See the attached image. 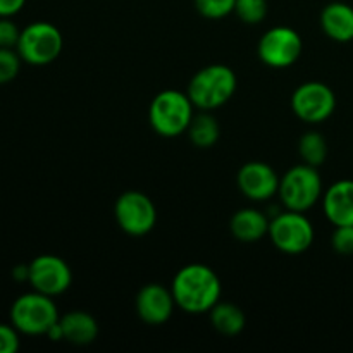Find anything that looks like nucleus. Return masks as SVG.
Wrapping results in <instances>:
<instances>
[{
    "mask_svg": "<svg viewBox=\"0 0 353 353\" xmlns=\"http://www.w3.org/2000/svg\"><path fill=\"white\" fill-rule=\"evenodd\" d=\"M176 305L188 314L210 312L219 302L221 279L209 265L190 264L179 269L171 286Z\"/></svg>",
    "mask_w": 353,
    "mask_h": 353,
    "instance_id": "nucleus-1",
    "label": "nucleus"
},
{
    "mask_svg": "<svg viewBox=\"0 0 353 353\" xmlns=\"http://www.w3.org/2000/svg\"><path fill=\"white\" fill-rule=\"evenodd\" d=\"M238 79L231 68L210 64L200 69L188 85V97L193 105L202 110H214L230 102L236 92Z\"/></svg>",
    "mask_w": 353,
    "mask_h": 353,
    "instance_id": "nucleus-2",
    "label": "nucleus"
},
{
    "mask_svg": "<svg viewBox=\"0 0 353 353\" xmlns=\"http://www.w3.org/2000/svg\"><path fill=\"white\" fill-rule=\"evenodd\" d=\"M148 119L157 134L174 138L188 131L193 119V102L188 93L178 90H164L154 97L148 110Z\"/></svg>",
    "mask_w": 353,
    "mask_h": 353,
    "instance_id": "nucleus-3",
    "label": "nucleus"
},
{
    "mask_svg": "<svg viewBox=\"0 0 353 353\" xmlns=\"http://www.w3.org/2000/svg\"><path fill=\"white\" fill-rule=\"evenodd\" d=\"M57 321V305L52 296L34 292V290L31 293L17 296L10 307V324L19 333L30 334V336L47 334Z\"/></svg>",
    "mask_w": 353,
    "mask_h": 353,
    "instance_id": "nucleus-4",
    "label": "nucleus"
},
{
    "mask_svg": "<svg viewBox=\"0 0 353 353\" xmlns=\"http://www.w3.org/2000/svg\"><path fill=\"white\" fill-rule=\"evenodd\" d=\"M278 195L288 210L305 212L312 209L323 195V179L317 168L303 162L286 171L279 179Z\"/></svg>",
    "mask_w": 353,
    "mask_h": 353,
    "instance_id": "nucleus-5",
    "label": "nucleus"
},
{
    "mask_svg": "<svg viewBox=\"0 0 353 353\" xmlns=\"http://www.w3.org/2000/svg\"><path fill=\"white\" fill-rule=\"evenodd\" d=\"M62 47L61 31L47 21H37L21 30L16 50L26 64L47 65L61 55Z\"/></svg>",
    "mask_w": 353,
    "mask_h": 353,
    "instance_id": "nucleus-6",
    "label": "nucleus"
},
{
    "mask_svg": "<svg viewBox=\"0 0 353 353\" xmlns=\"http://www.w3.org/2000/svg\"><path fill=\"white\" fill-rule=\"evenodd\" d=\"M269 236L278 250L296 255L309 250L316 238L312 223L303 212L288 210L278 214L269 224Z\"/></svg>",
    "mask_w": 353,
    "mask_h": 353,
    "instance_id": "nucleus-7",
    "label": "nucleus"
},
{
    "mask_svg": "<svg viewBox=\"0 0 353 353\" xmlns=\"http://www.w3.org/2000/svg\"><path fill=\"white\" fill-rule=\"evenodd\" d=\"M114 216L121 230L130 236H145L157 223L154 202L141 192H126L116 200Z\"/></svg>",
    "mask_w": 353,
    "mask_h": 353,
    "instance_id": "nucleus-8",
    "label": "nucleus"
},
{
    "mask_svg": "<svg viewBox=\"0 0 353 353\" xmlns=\"http://www.w3.org/2000/svg\"><path fill=\"white\" fill-rule=\"evenodd\" d=\"M302 50V37L288 26H274L262 34L257 47L261 61L274 69H285L295 64Z\"/></svg>",
    "mask_w": 353,
    "mask_h": 353,
    "instance_id": "nucleus-9",
    "label": "nucleus"
},
{
    "mask_svg": "<svg viewBox=\"0 0 353 353\" xmlns=\"http://www.w3.org/2000/svg\"><path fill=\"white\" fill-rule=\"evenodd\" d=\"M292 109L299 119L309 124L324 123L336 109V95L321 81H307L292 95Z\"/></svg>",
    "mask_w": 353,
    "mask_h": 353,
    "instance_id": "nucleus-10",
    "label": "nucleus"
},
{
    "mask_svg": "<svg viewBox=\"0 0 353 353\" xmlns=\"http://www.w3.org/2000/svg\"><path fill=\"white\" fill-rule=\"evenodd\" d=\"M30 285L34 292L48 296L62 295L72 283V272L68 262L57 255H40L30 264Z\"/></svg>",
    "mask_w": 353,
    "mask_h": 353,
    "instance_id": "nucleus-11",
    "label": "nucleus"
},
{
    "mask_svg": "<svg viewBox=\"0 0 353 353\" xmlns=\"http://www.w3.org/2000/svg\"><path fill=\"white\" fill-rule=\"evenodd\" d=\"M236 181L240 192L255 202H264L278 195L279 178L274 169L265 162L252 161L241 165Z\"/></svg>",
    "mask_w": 353,
    "mask_h": 353,
    "instance_id": "nucleus-12",
    "label": "nucleus"
},
{
    "mask_svg": "<svg viewBox=\"0 0 353 353\" xmlns=\"http://www.w3.org/2000/svg\"><path fill=\"white\" fill-rule=\"evenodd\" d=\"M134 305H137V314L143 323L159 326L171 319L176 302L171 290L164 288L159 283H150L138 292Z\"/></svg>",
    "mask_w": 353,
    "mask_h": 353,
    "instance_id": "nucleus-13",
    "label": "nucleus"
},
{
    "mask_svg": "<svg viewBox=\"0 0 353 353\" xmlns=\"http://www.w3.org/2000/svg\"><path fill=\"white\" fill-rule=\"evenodd\" d=\"M323 210L334 226H353V179H340L327 188Z\"/></svg>",
    "mask_w": 353,
    "mask_h": 353,
    "instance_id": "nucleus-14",
    "label": "nucleus"
},
{
    "mask_svg": "<svg viewBox=\"0 0 353 353\" xmlns=\"http://www.w3.org/2000/svg\"><path fill=\"white\" fill-rule=\"evenodd\" d=\"M321 28L331 40L348 43L353 40V7L345 2H331L321 12Z\"/></svg>",
    "mask_w": 353,
    "mask_h": 353,
    "instance_id": "nucleus-15",
    "label": "nucleus"
},
{
    "mask_svg": "<svg viewBox=\"0 0 353 353\" xmlns=\"http://www.w3.org/2000/svg\"><path fill=\"white\" fill-rule=\"evenodd\" d=\"M269 221L264 212L257 209H241L231 217L230 230L231 234L236 238L238 241L243 243H254L269 234Z\"/></svg>",
    "mask_w": 353,
    "mask_h": 353,
    "instance_id": "nucleus-16",
    "label": "nucleus"
},
{
    "mask_svg": "<svg viewBox=\"0 0 353 353\" xmlns=\"http://www.w3.org/2000/svg\"><path fill=\"white\" fill-rule=\"evenodd\" d=\"M64 340L72 345H90L99 336V324L95 317L83 310H72L59 319Z\"/></svg>",
    "mask_w": 353,
    "mask_h": 353,
    "instance_id": "nucleus-17",
    "label": "nucleus"
},
{
    "mask_svg": "<svg viewBox=\"0 0 353 353\" xmlns=\"http://www.w3.org/2000/svg\"><path fill=\"white\" fill-rule=\"evenodd\" d=\"M210 323H212L214 330L219 331L224 336H236L245 330L247 317H245L243 310L234 303L217 302L210 309Z\"/></svg>",
    "mask_w": 353,
    "mask_h": 353,
    "instance_id": "nucleus-18",
    "label": "nucleus"
},
{
    "mask_svg": "<svg viewBox=\"0 0 353 353\" xmlns=\"http://www.w3.org/2000/svg\"><path fill=\"white\" fill-rule=\"evenodd\" d=\"M188 137L192 143L199 148H210L216 145L221 137V126L212 114L205 112L193 116L192 123L188 126Z\"/></svg>",
    "mask_w": 353,
    "mask_h": 353,
    "instance_id": "nucleus-19",
    "label": "nucleus"
},
{
    "mask_svg": "<svg viewBox=\"0 0 353 353\" xmlns=\"http://www.w3.org/2000/svg\"><path fill=\"white\" fill-rule=\"evenodd\" d=\"M299 154L303 162L314 168H319L324 164L327 157V141L317 131H309L303 134L299 141Z\"/></svg>",
    "mask_w": 353,
    "mask_h": 353,
    "instance_id": "nucleus-20",
    "label": "nucleus"
},
{
    "mask_svg": "<svg viewBox=\"0 0 353 353\" xmlns=\"http://www.w3.org/2000/svg\"><path fill=\"white\" fill-rule=\"evenodd\" d=\"M234 14L245 24H259L268 16V0H236Z\"/></svg>",
    "mask_w": 353,
    "mask_h": 353,
    "instance_id": "nucleus-21",
    "label": "nucleus"
},
{
    "mask_svg": "<svg viewBox=\"0 0 353 353\" xmlns=\"http://www.w3.org/2000/svg\"><path fill=\"white\" fill-rule=\"evenodd\" d=\"M236 0H195V7L200 16L207 19H223L234 12Z\"/></svg>",
    "mask_w": 353,
    "mask_h": 353,
    "instance_id": "nucleus-22",
    "label": "nucleus"
},
{
    "mask_svg": "<svg viewBox=\"0 0 353 353\" xmlns=\"http://www.w3.org/2000/svg\"><path fill=\"white\" fill-rule=\"evenodd\" d=\"M21 55L12 48H0V85L14 81L21 71Z\"/></svg>",
    "mask_w": 353,
    "mask_h": 353,
    "instance_id": "nucleus-23",
    "label": "nucleus"
},
{
    "mask_svg": "<svg viewBox=\"0 0 353 353\" xmlns=\"http://www.w3.org/2000/svg\"><path fill=\"white\" fill-rule=\"evenodd\" d=\"M331 245L340 255L353 254V226H334Z\"/></svg>",
    "mask_w": 353,
    "mask_h": 353,
    "instance_id": "nucleus-24",
    "label": "nucleus"
},
{
    "mask_svg": "<svg viewBox=\"0 0 353 353\" xmlns=\"http://www.w3.org/2000/svg\"><path fill=\"white\" fill-rule=\"evenodd\" d=\"M21 30L10 17H0V48H14L19 41Z\"/></svg>",
    "mask_w": 353,
    "mask_h": 353,
    "instance_id": "nucleus-25",
    "label": "nucleus"
},
{
    "mask_svg": "<svg viewBox=\"0 0 353 353\" xmlns=\"http://www.w3.org/2000/svg\"><path fill=\"white\" fill-rule=\"evenodd\" d=\"M19 331L12 324H0V353H16L19 350Z\"/></svg>",
    "mask_w": 353,
    "mask_h": 353,
    "instance_id": "nucleus-26",
    "label": "nucleus"
},
{
    "mask_svg": "<svg viewBox=\"0 0 353 353\" xmlns=\"http://www.w3.org/2000/svg\"><path fill=\"white\" fill-rule=\"evenodd\" d=\"M26 0H0V17H12L24 7Z\"/></svg>",
    "mask_w": 353,
    "mask_h": 353,
    "instance_id": "nucleus-27",
    "label": "nucleus"
},
{
    "mask_svg": "<svg viewBox=\"0 0 353 353\" xmlns=\"http://www.w3.org/2000/svg\"><path fill=\"white\" fill-rule=\"evenodd\" d=\"M12 274L19 281H28V278H30V265H17L12 271Z\"/></svg>",
    "mask_w": 353,
    "mask_h": 353,
    "instance_id": "nucleus-28",
    "label": "nucleus"
}]
</instances>
